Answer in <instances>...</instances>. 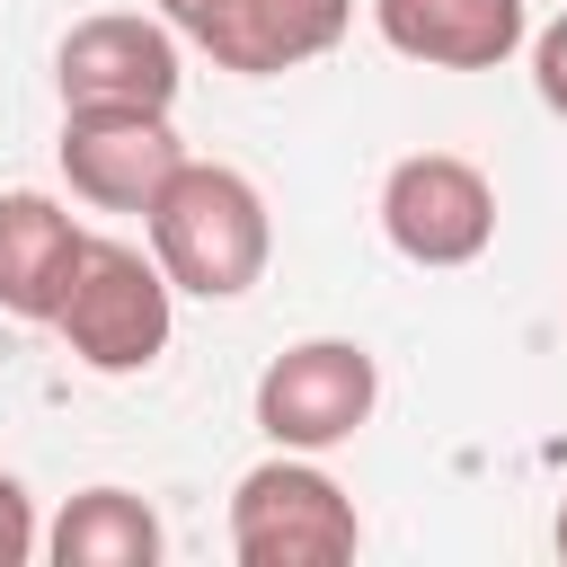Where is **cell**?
I'll list each match as a JSON object with an SVG mask.
<instances>
[{
  "label": "cell",
  "instance_id": "12",
  "mask_svg": "<svg viewBox=\"0 0 567 567\" xmlns=\"http://www.w3.org/2000/svg\"><path fill=\"white\" fill-rule=\"evenodd\" d=\"M523 44H532V89H540V106L567 124V9H558L540 35H523Z\"/></svg>",
  "mask_w": 567,
  "mask_h": 567
},
{
  "label": "cell",
  "instance_id": "11",
  "mask_svg": "<svg viewBox=\"0 0 567 567\" xmlns=\"http://www.w3.org/2000/svg\"><path fill=\"white\" fill-rule=\"evenodd\" d=\"M159 549H168V532H159L151 496H133V487H80L44 532L53 567H159Z\"/></svg>",
  "mask_w": 567,
  "mask_h": 567
},
{
  "label": "cell",
  "instance_id": "9",
  "mask_svg": "<svg viewBox=\"0 0 567 567\" xmlns=\"http://www.w3.org/2000/svg\"><path fill=\"white\" fill-rule=\"evenodd\" d=\"M372 27L399 62L425 71H496L523 53L532 9L523 0H372Z\"/></svg>",
  "mask_w": 567,
  "mask_h": 567
},
{
  "label": "cell",
  "instance_id": "2",
  "mask_svg": "<svg viewBox=\"0 0 567 567\" xmlns=\"http://www.w3.org/2000/svg\"><path fill=\"white\" fill-rule=\"evenodd\" d=\"M53 337L71 346L80 372L133 381V372H151V363L168 354V337H177V284L159 275L151 248L89 230V239H80V266H71V292H62V310H53Z\"/></svg>",
  "mask_w": 567,
  "mask_h": 567
},
{
  "label": "cell",
  "instance_id": "5",
  "mask_svg": "<svg viewBox=\"0 0 567 567\" xmlns=\"http://www.w3.org/2000/svg\"><path fill=\"white\" fill-rule=\"evenodd\" d=\"M381 239L408 266H478L496 248V186L461 151H408L381 177Z\"/></svg>",
  "mask_w": 567,
  "mask_h": 567
},
{
  "label": "cell",
  "instance_id": "7",
  "mask_svg": "<svg viewBox=\"0 0 567 567\" xmlns=\"http://www.w3.org/2000/svg\"><path fill=\"white\" fill-rule=\"evenodd\" d=\"M186 80V44L177 27L151 9H97L53 44V89L62 106H177Z\"/></svg>",
  "mask_w": 567,
  "mask_h": 567
},
{
  "label": "cell",
  "instance_id": "14",
  "mask_svg": "<svg viewBox=\"0 0 567 567\" xmlns=\"http://www.w3.org/2000/svg\"><path fill=\"white\" fill-rule=\"evenodd\" d=\"M549 540H558V558H567V496H558V523H549Z\"/></svg>",
  "mask_w": 567,
  "mask_h": 567
},
{
  "label": "cell",
  "instance_id": "4",
  "mask_svg": "<svg viewBox=\"0 0 567 567\" xmlns=\"http://www.w3.org/2000/svg\"><path fill=\"white\" fill-rule=\"evenodd\" d=\"M372 408H381V363L354 337H301L248 390V416L275 452H337L372 425Z\"/></svg>",
  "mask_w": 567,
  "mask_h": 567
},
{
  "label": "cell",
  "instance_id": "3",
  "mask_svg": "<svg viewBox=\"0 0 567 567\" xmlns=\"http://www.w3.org/2000/svg\"><path fill=\"white\" fill-rule=\"evenodd\" d=\"M363 549L354 496L319 470V452H266L230 487V558L239 567H337Z\"/></svg>",
  "mask_w": 567,
  "mask_h": 567
},
{
  "label": "cell",
  "instance_id": "10",
  "mask_svg": "<svg viewBox=\"0 0 567 567\" xmlns=\"http://www.w3.org/2000/svg\"><path fill=\"white\" fill-rule=\"evenodd\" d=\"M80 239L89 230L71 221V204H53L44 186H9L0 195V310L27 328H53L71 266H80Z\"/></svg>",
  "mask_w": 567,
  "mask_h": 567
},
{
  "label": "cell",
  "instance_id": "8",
  "mask_svg": "<svg viewBox=\"0 0 567 567\" xmlns=\"http://www.w3.org/2000/svg\"><path fill=\"white\" fill-rule=\"evenodd\" d=\"M53 151H62L71 195L97 204V213H142L168 186V168L186 159L168 106H62V142Z\"/></svg>",
  "mask_w": 567,
  "mask_h": 567
},
{
  "label": "cell",
  "instance_id": "6",
  "mask_svg": "<svg viewBox=\"0 0 567 567\" xmlns=\"http://www.w3.org/2000/svg\"><path fill=\"white\" fill-rule=\"evenodd\" d=\"M159 18L177 27V44L213 53L239 80H284L319 53L346 44L354 0H159Z\"/></svg>",
  "mask_w": 567,
  "mask_h": 567
},
{
  "label": "cell",
  "instance_id": "1",
  "mask_svg": "<svg viewBox=\"0 0 567 567\" xmlns=\"http://www.w3.org/2000/svg\"><path fill=\"white\" fill-rule=\"evenodd\" d=\"M142 239L159 257V275L195 301H239L266 284L275 257V213L257 195L248 168L230 159H177L168 186L142 204Z\"/></svg>",
  "mask_w": 567,
  "mask_h": 567
},
{
  "label": "cell",
  "instance_id": "13",
  "mask_svg": "<svg viewBox=\"0 0 567 567\" xmlns=\"http://www.w3.org/2000/svg\"><path fill=\"white\" fill-rule=\"evenodd\" d=\"M44 549V532H35V505H27V487L0 470V567H27Z\"/></svg>",
  "mask_w": 567,
  "mask_h": 567
}]
</instances>
